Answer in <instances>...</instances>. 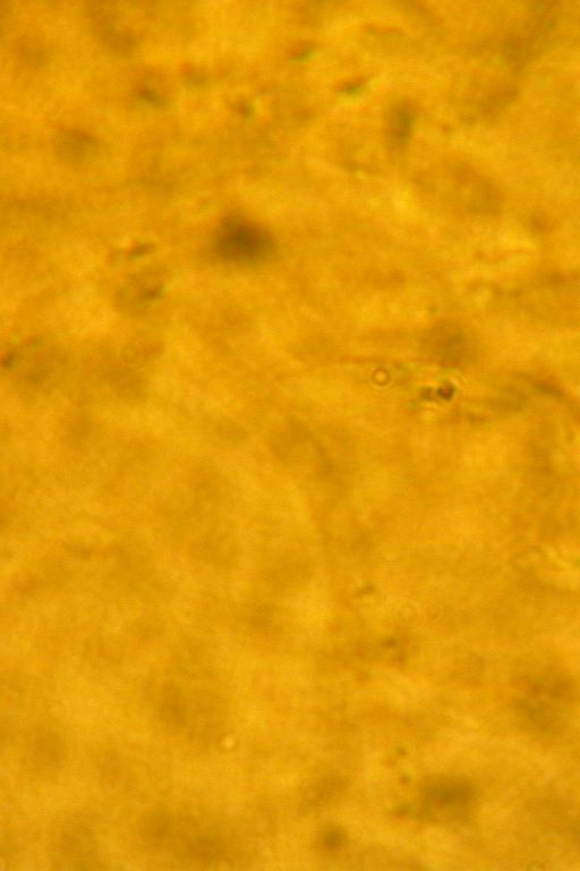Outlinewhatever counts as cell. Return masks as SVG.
<instances>
[{"label":"cell","mask_w":580,"mask_h":871,"mask_svg":"<svg viewBox=\"0 0 580 871\" xmlns=\"http://www.w3.org/2000/svg\"><path fill=\"white\" fill-rule=\"evenodd\" d=\"M58 147L62 149L65 156L70 157H85L90 154L93 148L91 138L74 131L64 132L59 135Z\"/></svg>","instance_id":"2"},{"label":"cell","mask_w":580,"mask_h":871,"mask_svg":"<svg viewBox=\"0 0 580 871\" xmlns=\"http://www.w3.org/2000/svg\"><path fill=\"white\" fill-rule=\"evenodd\" d=\"M216 247L221 256L229 260H249L261 255L264 249V238L257 228L230 219L221 225Z\"/></svg>","instance_id":"1"}]
</instances>
